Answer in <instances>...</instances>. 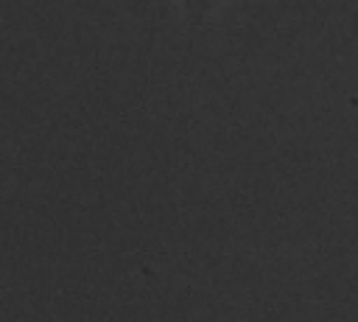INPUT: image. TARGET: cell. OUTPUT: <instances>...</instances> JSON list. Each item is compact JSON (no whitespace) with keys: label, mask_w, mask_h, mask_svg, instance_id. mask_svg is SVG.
<instances>
[{"label":"cell","mask_w":358,"mask_h":322,"mask_svg":"<svg viewBox=\"0 0 358 322\" xmlns=\"http://www.w3.org/2000/svg\"><path fill=\"white\" fill-rule=\"evenodd\" d=\"M193 22H201V0H173Z\"/></svg>","instance_id":"obj_1"},{"label":"cell","mask_w":358,"mask_h":322,"mask_svg":"<svg viewBox=\"0 0 358 322\" xmlns=\"http://www.w3.org/2000/svg\"><path fill=\"white\" fill-rule=\"evenodd\" d=\"M224 3H227V0H201V20H204V17H210L215 8H221Z\"/></svg>","instance_id":"obj_2"}]
</instances>
